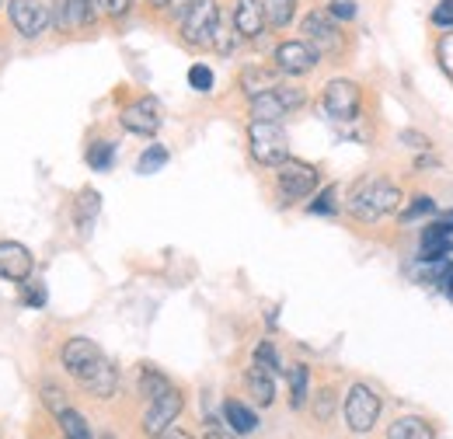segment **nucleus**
I'll return each mask as SVG.
<instances>
[{
  "label": "nucleus",
  "instance_id": "nucleus-1",
  "mask_svg": "<svg viewBox=\"0 0 453 439\" xmlns=\"http://www.w3.org/2000/svg\"><path fill=\"white\" fill-rule=\"evenodd\" d=\"M401 206V192H397L395 181L388 178H366L352 189L349 196V213L363 223H373V220L388 217Z\"/></svg>",
  "mask_w": 453,
  "mask_h": 439
},
{
  "label": "nucleus",
  "instance_id": "nucleus-2",
  "mask_svg": "<svg viewBox=\"0 0 453 439\" xmlns=\"http://www.w3.org/2000/svg\"><path fill=\"white\" fill-rule=\"evenodd\" d=\"M248 147H251V158L262 167H280L283 161H289V136L280 122H255L251 119Z\"/></svg>",
  "mask_w": 453,
  "mask_h": 439
},
{
  "label": "nucleus",
  "instance_id": "nucleus-3",
  "mask_svg": "<svg viewBox=\"0 0 453 439\" xmlns=\"http://www.w3.org/2000/svg\"><path fill=\"white\" fill-rule=\"evenodd\" d=\"M217 25H220V4L217 0H192V7L181 14V39L196 50L213 46Z\"/></svg>",
  "mask_w": 453,
  "mask_h": 439
},
{
  "label": "nucleus",
  "instance_id": "nucleus-4",
  "mask_svg": "<svg viewBox=\"0 0 453 439\" xmlns=\"http://www.w3.org/2000/svg\"><path fill=\"white\" fill-rule=\"evenodd\" d=\"M380 419V397L366 384H352L345 394V422L352 433H370Z\"/></svg>",
  "mask_w": 453,
  "mask_h": 439
},
{
  "label": "nucleus",
  "instance_id": "nucleus-5",
  "mask_svg": "<svg viewBox=\"0 0 453 439\" xmlns=\"http://www.w3.org/2000/svg\"><path fill=\"white\" fill-rule=\"evenodd\" d=\"M7 14H11V25L21 39H39L53 25V11L42 0H11Z\"/></svg>",
  "mask_w": 453,
  "mask_h": 439
},
{
  "label": "nucleus",
  "instance_id": "nucleus-6",
  "mask_svg": "<svg viewBox=\"0 0 453 439\" xmlns=\"http://www.w3.org/2000/svg\"><path fill=\"white\" fill-rule=\"evenodd\" d=\"M181 404H185V401H181V390H174V387L161 390L157 397H150V404H147V412H143V433L161 439L171 426H174V419L181 415Z\"/></svg>",
  "mask_w": 453,
  "mask_h": 439
},
{
  "label": "nucleus",
  "instance_id": "nucleus-7",
  "mask_svg": "<svg viewBox=\"0 0 453 439\" xmlns=\"http://www.w3.org/2000/svg\"><path fill=\"white\" fill-rule=\"evenodd\" d=\"M276 178H280V192H283L286 203H293V199H307L314 189H318V171L311 165H303V161H283L280 171H276Z\"/></svg>",
  "mask_w": 453,
  "mask_h": 439
},
{
  "label": "nucleus",
  "instance_id": "nucleus-8",
  "mask_svg": "<svg viewBox=\"0 0 453 439\" xmlns=\"http://www.w3.org/2000/svg\"><path fill=\"white\" fill-rule=\"evenodd\" d=\"M98 14H102L98 0H57L53 25H57V32H77V28H91L98 21Z\"/></svg>",
  "mask_w": 453,
  "mask_h": 439
},
{
  "label": "nucleus",
  "instance_id": "nucleus-9",
  "mask_svg": "<svg viewBox=\"0 0 453 439\" xmlns=\"http://www.w3.org/2000/svg\"><path fill=\"white\" fill-rule=\"evenodd\" d=\"M318 63H321V53L311 42H303V39H289V42L276 46V66H280V73L300 77V73H311Z\"/></svg>",
  "mask_w": 453,
  "mask_h": 439
},
{
  "label": "nucleus",
  "instance_id": "nucleus-10",
  "mask_svg": "<svg viewBox=\"0 0 453 439\" xmlns=\"http://www.w3.org/2000/svg\"><path fill=\"white\" fill-rule=\"evenodd\" d=\"M321 105L325 112L332 115V119H339V122H349V119H356L359 115V88L352 84V81H332L328 88H325V95H321Z\"/></svg>",
  "mask_w": 453,
  "mask_h": 439
},
{
  "label": "nucleus",
  "instance_id": "nucleus-11",
  "mask_svg": "<svg viewBox=\"0 0 453 439\" xmlns=\"http://www.w3.org/2000/svg\"><path fill=\"white\" fill-rule=\"evenodd\" d=\"M303 32H307V39H311V46L318 50V53H339L342 50V35H339V21L328 14V11H311L307 18H303Z\"/></svg>",
  "mask_w": 453,
  "mask_h": 439
},
{
  "label": "nucleus",
  "instance_id": "nucleus-12",
  "mask_svg": "<svg viewBox=\"0 0 453 439\" xmlns=\"http://www.w3.org/2000/svg\"><path fill=\"white\" fill-rule=\"evenodd\" d=\"M119 119H122V129H129L136 136H154L161 129V105H157V98H140L129 109H122Z\"/></svg>",
  "mask_w": 453,
  "mask_h": 439
},
{
  "label": "nucleus",
  "instance_id": "nucleus-13",
  "mask_svg": "<svg viewBox=\"0 0 453 439\" xmlns=\"http://www.w3.org/2000/svg\"><path fill=\"white\" fill-rule=\"evenodd\" d=\"M32 269H35V258H32V251L25 244L0 241V279L25 282V279H32Z\"/></svg>",
  "mask_w": 453,
  "mask_h": 439
},
{
  "label": "nucleus",
  "instance_id": "nucleus-14",
  "mask_svg": "<svg viewBox=\"0 0 453 439\" xmlns=\"http://www.w3.org/2000/svg\"><path fill=\"white\" fill-rule=\"evenodd\" d=\"M59 359H63V366H66V374H73V377H81V374H88L98 359H102V349L91 342V338H70L66 345H63V352H59Z\"/></svg>",
  "mask_w": 453,
  "mask_h": 439
},
{
  "label": "nucleus",
  "instance_id": "nucleus-15",
  "mask_svg": "<svg viewBox=\"0 0 453 439\" xmlns=\"http://www.w3.org/2000/svg\"><path fill=\"white\" fill-rule=\"evenodd\" d=\"M265 0H237L234 4V28L241 39H258L265 32Z\"/></svg>",
  "mask_w": 453,
  "mask_h": 439
},
{
  "label": "nucleus",
  "instance_id": "nucleus-16",
  "mask_svg": "<svg viewBox=\"0 0 453 439\" xmlns=\"http://www.w3.org/2000/svg\"><path fill=\"white\" fill-rule=\"evenodd\" d=\"M77 381L84 384V390H91L95 397H112L115 390H119V370H115L105 356H102V359H98L88 374H81Z\"/></svg>",
  "mask_w": 453,
  "mask_h": 439
},
{
  "label": "nucleus",
  "instance_id": "nucleus-17",
  "mask_svg": "<svg viewBox=\"0 0 453 439\" xmlns=\"http://www.w3.org/2000/svg\"><path fill=\"white\" fill-rule=\"evenodd\" d=\"M286 115H289V109L283 105V98L276 95V88L251 98V119L255 122H283Z\"/></svg>",
  "mask_w": 453,
  "mask_h": 439
},
{
  "label": "nucleus",
  "instance_id": "nucleus-18",
  "mask_svg": "<svg viewBox=\"0 0 453 439\" xmlns=\"http://www.w3.org/2000/svg\"><path fill=\"white\" fill-rule=\"evenodd\" d=\"M280 81H276V73L273 70H265V66H244V73H241V88H244V95L248 98H255V95H265V91H273Z\"/></svg>",
  "mask_w": 453,
  "mask_h": 439
},
{
  "label": "nucleus",
  "instance_id": "nucleus-19",
  "mask_svg": "<svg viewBox=\"0 0 453 439\" xmlns=\"http://www.w3.org/2000/svg\"><path fill=\"white\" fill-rule=\"evenodd\" d=\"M244 381H248V390H251V397H255L262 408L276 401V381H273V374H269V370H262V366H251Z\"/></svg>",
  "mask_w": 453,
  "mask_h": 439
},
{
  "label": "nucleus",
  "instance_id": "nucleus-20",
  "mask_svg": "<svg viewBox=\"0 0 453 439\" xmlns=\"http://www.w3.org/2000/svg\"><path fill=\"white\" fill-rule=\"evenodd\" d=\"M224 419L226 426H230V433H237V436H244V433H255V426H258V419H255V412L251 408H244L241 401H224Z\"/></svg>",
  "mask_w": 453,
  "mask_h": 439
},
{
  "label": "nucleus",
  "instance_id": "nucleus-21",
  "mask_svg": "<svg viewBox=\"0 0 453 439\" xmlns=\"http://www.w3.org/2000/svg\"><path fill=\"white\" fill-rule=\"evenodd\" d=\"M98 210H102V196H98L95 189H84V192H81V199H77V210H73V217H77V227H81V234H88V230L95 227V220H98Z\"/></svg>",
  "mask_w": 453,
  "mask_h": 439
},
{
  "label": "nucleus",
  "instance_id": "nucleus-22",
  "mask_svg": "<svg viewBox=\"0 0 453 439\" xmlns=\"http://www.w3.org/2000/svg\"><path fill=\"white\" fill-rule=\"evenodd\" d=\"M388 439H433V429H429V422L408 415V419H397L388 429Z\"/></svg>",
  "mask_w": 453,
  "mask_h": 439
},
{
  "label": "nucleus",
  "instance_id": "nucleus-23",
  "mask_svg": "<svg viewBox=\"0 0 453 439\" xmlns=\"http://www.w3.org/2000/svg\"><path fill=\"white\" fill-rule=\"evenodd\" d=\"M59 429H63V436L66 439H91V429H88V419L81 415V412H73V408H66V412H59Z\"/></svg>",
  "mask_w": 453,
  "mask_h": 439
},
{
  "label": "nucleus",
  "instance_id": "nucleus-24",
  "mask_svg": "<svg viewBox=\"0 0 453 439\" xmlns=\"http://www.w3.org/2000/svg\"><path fill=\"white\" fill-rule=\"evenodd\" d=\"M296 14V0H265V18L273 28H286Z\"/></svg>",
  "mask_w": 453,
  "mask_h": 439
},
{
  "label": "nucleus",
  "instance_id": "nucleus-25",
  "mask_svg": "<svg viewBox=\"0 0 453 439\" xmlns=\"http://www.w3.org/2000/svg\"><path fill=\"white\" fill-rule=\"evenodd\" d=\"M112 161H115V143H109V140H95L91 150H88V165H91V171H109Z\"/></svg>",
  "mask_w": 453,
  "mask_h": 439
},
{
  "label": "nucleus",
  "instance_id": "nucleus-26",
  "mask_svg": "<svg viewBox=\"0 0 453 439\" xmlns=\"http://www.w3.org/2000/svg\"><path fill=\"white\" fill-rule=\"evenodd\" d=\"M165 165H168V150H165L161 143H150V147L140 154L136 171H140V174H154V171H161Z\"/></svg>",
  "mask_w": 453,
  "mask_h": 439
},
{
  "label": "nucleus",
  "instance_id": "nucleus-27",
  "mask_svg": "<svg viewBox=\"0 0 453 439\" xmlns=\"http://www.w3.org/2000/svg\"><path fill=\"white\" fill-rule=\"evenodd\" d=\"M307 377H311L307 366H293L289 370V390H293L289 394V404L293 408H303V401H307Z\"/></svg>",
  "mask_w": 453,
  "mask_h": 439
},
{
  "label": "nucleus",
  "instance_id": "nucleus-28",
  "mask_svg": "<svg viewBox=\"0 0 453 439\" xmlns=\"http://www.w3.org/2000/svg\"><path fill=\"white\" fill-rule=\"evenodd\" d=\"M188 88L199 91V95L213 91V70H210L206 63H192V66H188Z\"/></svg>",
  "mask_w": 453,
  "mask_h": 439
},
{
  "label": "nucleus",
  "instance_id": "nucleus-29",
  "mask_svg": "<svg viewBox=\"0 0 453 439\" xmlns=\"http://www.w3.org/2000/svg\"><path fill=\"white\" fill-rule=\"evenodd\" d=\"M241 42V35H237V28H234V21L224 25V18H220V25H217V35H213V50L217 53H234V46Z\"/></svg>",
  "mask_w": 453,
  "mask_h": 439
},
{
  "label": "nucleus",
  "instance_id": "nucleus-30",
  "mask_svg": "<svg viewBox=\"0 0 453 439\" xmlns=\"http://www.w3.org/2000/svg\"><path fill=\"white\" fill-rule=\"evenodd\" d=\"M255 366L269 370L273 377L283 370V366H280V356H276V349H273V342H258V345H255Z\"/></svg>",
  "mask_w": 453,
  "mask_h": 439
},
{
  "label": "nucleus",
  "instance_id": "nucleus-31",
  "mask_svg": "<svg viewBox=\"0 0 453 439\" xmlns=\"http://www.w3.org/2000/svg\"><path fill=\"white\" fill-rule=\"evenodd\" d=\"M168 377H165V374H157V370H150V366H147V370H143V377H140V390H143V394H147V397H157V394H161V390H168Z\"/></svg>",
  "mask_w": 453,
  "mask_h": 439
},
{
  "label": "nucleus",
  "instance_id": "nucleus-32",
  "mask_svg": "<svg viewBox=\"0 0 453 439\" xmlns=\"http://www.w3.org/2000/svg\"><path fill=\"white\" fill-rule=\"evenodd\" d=\"M429 213H436V203L429 199V196H415V203L401 213V223H411V220H418V217H429Z\"/></svg>",
  "mask_w": 453,
  "mask_h": 439
},
{
  "label": "nucleus",
  "instance_id": "nucleus-33",
  "mask_svg": "<svg viewBox=\"0 0 453 439\" xmlns=\"http://www.w3.org/2000/svg\"><path fill=\"white\" fill-rule=\"evenodd\" d=\"M436 59H440V66H443V73L453 81V28L440 39V46H436Z\"/></svg>",
  "mask_w": 453,
  "mask_h": 439
},
{
  "label": "nucleus",
  "instance_id": "nucleus-34",
  "mask_svg": "<svg viewBox=\"0 0 453 439\" xmlns=\"http://www.w3.org/2000/svg\"><path fill=\"white\" fill-rule=\"evenodd\" d=\"M276 95L283 98V105L289 112L303 109V102H307V95H303V88H289V84H276Z\"/></svg>",
  "mask_w": 453,
  "mask_h": 439
},
{
  "label": "nucleus",
  "instance_id": "nucleus-35",
  "mask_svg": "<svg viewBox=\"0 0 453 439\" xmlns=\"http://www.w3.org/2000/svg\"><path fill=\"white\" fill-rule=\"evenodd\" d=\"M311 213H318V217H335V189H325L311 206H307Z\"/></svg>",
  "mask_w": 453,
  "mask_h": 439
},
{
  "label": "nucleus",
  "instance_id": "nucleus-36",
  "mask_svg": "<svg viewBox=\"0 0 453 439\" xmlns=\"http://www.w3.org/2000/svg\"><path fill=\"white\" fill-rule=\"evenodd\" d=\"M21 286H25V304H28V307H35V311H39V307H46V300H50V297H46V286H42V282L25 279Z\"/></svg>",
  "mask_w": 453,
  "mask_h": 439
},
{
  "label": "nucleus",
  "instance_id": "nucleus-37",
  "mask_svg": "<svg viewBox=\"0 0 453 439\" xmlns=\"http://www.w3.org/2000/svg\"><path fill=\"white\" fill-rule=\"evenodd\" d=\"M332 412H335V394L325 387V390H318V401H314V415H318V422H328V419H332Z\"/></svg>",
  "mask_w": 453,
  "mask_h": 439
},
{
  "label": "nucleus",
  "instance_id": "nucleus-38",
  "mask_svg": "<svg viewBox=\"0 0 453 439\" xmlns=\"http://www.w3.org/2000/svg\"><path fill=\"white\" fill-rule=\"evenodd\" d=\"M98 7H102V14H109V18H126L129 7H133V0H98Z\"/></svg>",
  "mask_w": 453,
  "mask_h": 439
},
{
  "label": "nucleus",
  "instance_id": "nucleus-39",
  "mask_svg": "<svg viewBox=\"0 0 453 439\" xmlns=\"http://www.w3.org/2000/svg\"><path fill=\"white\" fill-rule=\"evenodd\" d=\"M328 14L335 21H352L356 18V4L352 0H335V4H328Z\"/></svg>",
  "mask_w": 453,
  "mask_h": 439
},
{
  "label": "nucleus",
  "instance_id": "nucleus-40",
  "mask_svg": "<svg viewBox=\"0 0 453 439\" xmlns=\"http://www.w3.org/2000/svg\"><path fill=\"white\" fill-rule=\"evenodd\" d=\"M433 25H440V28H453V0H440V7L433 11Z\"/></svg>",
  "mask_w": 453,
  "mask_h": 439
},
{
  "label": "nucleus",
  "instance_id": "nucleus-41",
  "mask_svg": "<svg viewBox=\"0 0 453 439\" xmlns=\"http://www.w3.org/2000/svg\"><path fill=\"white\" fill-rule=\"evenodd\" d=\"M42 397H46V404H50V408H53V412H66V401H63V390H59L57 384H46L42 387Z\"/></svg>",
  "mask_w": 453,
  "mask_h": 439
},
{
  "label": "nucleus",
  "instance_id": "nucleus-42",
  "mask_svg": "<svg viewBox=\"0 0 453 439\" xmlns=\"http://www.w3.org/2000/svg\"><path fill=\"white\" fill-rule=\"evenodd\" d=\"M401 143H404V147H415V150H429V136L411 133V129H404V133H401Z\"/></svg>",
  "mask_w": 453,
  "mask_h": 439
},
{
  "label": "nucleus",
  "instance_id": "nucleus-43",
  "mask_svg": "<svg viewBox=\"0 0 453 439\" xmlns=\"http://www.w3.org/2000/svg\"><path fill=\"white\" fill-rule=\"evenodd\" d=\"M168 7H171V11H174V14H185V11L192 7V0H171Z\"/></svg>",
  "mask_w": 453,
  "mask_h": 439
},
{
  "label": "nucleus",
  "instance_id": "nucleus-44",
  "mask_svg": "<svg viewBox=\"0 0 453 439\" xmlns=\"http://www.w3.org/2000/svg\"><path fill=\"white\" fill-rule=\"evenodd\" d=\"M161 439H192V436H188V433H171V429H168V433H165Z\"/></svg>",
  "mask_w": 453,
  "mask_h": 439
},
{
  "label": "nucleus",
  "instance_id": "nucleus-45",
  "mask_svg": "<svg viewBox=\"0 0 453 439\" xmlns=\"http://www.w3.org/2000/svg\"><path fill=\"white\" fill-rule=\"evenodd\" d=\"M206 439H234V436H230V433H220V429H213V433H210Z\"/></svg>",
  "mask_w": 453,
  "mask_h": 439
},
{
  "label": "nucleus",
  "instance_id": "nucleus-46",
  "mask_svg": "<svg viewBox=\"0 0 453 439\" xmlns=\"http://www.w3.org/2000/svg\"><path fill=\"white\" fill-rule=\"evenodd\" d=\"M147 4H150V7H157V11H161V7H168L171 0H147Z\"/></svg>",
  "mask_w": 453,
  "mask_h": 439
},
{
  "label": "nucleus",
  "instance_id": "nucleus-47",
  "mask_svg": "<svg viewBox=\"0 0 453 439\" xmlns=\"http://www.w3.org/2000/svg\"><path fill=\"white\" fill-rule=\"evenodd\" d=\"M102 439H115V436H112V433H105V436H102Z\"/></svg>",
  "mask_w": 453,
  "mask_h": 439
},
{
  "label": "nucleus",
  "instance_id": "nucleus-48",
  "mask_svg": "<svg viewBox=\"0 0 453 439\" xmlns=\"http://www.w3.org/2000/svg\"><path fill=\"white\" fill-rule=\"evenodd\" d=\"M0 4H4V0H0Z\"/></svg>",
  "mask_w": 453,
  "mask_h": 439
}]
</instances>
